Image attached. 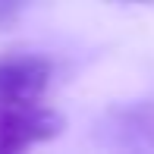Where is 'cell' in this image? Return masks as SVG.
<instances>
[{
    "label": "cell",
    "instance_id": "cell-3",
    "mask_svg": "<svg viewBox=\"0 0 154 154\" xmlns=\"http://www.w3.org/2000/svg\"><path fill=\"white\" fill-rule=\"evenodd\" d=\"M25 10H29V0H0V29L13 25Z\"/></svg>",
    "mask_w": 154,
    "mask_h": 154
},
{
    "label": "cell",
    "instance_id": "cell-2",
    "mask_svg": "<svg viewBox=\"0 0 154 154\" xmlns=\"http://www.w3.org/2000/svg\"><path fill=\"white\" fill-rule=\"evenodd\" d=\"M47 85H51V63L44 57L0 60V113L38 104Z\"/></svg>",
    "mask_w": 154,
    "mask_h": 154
},
{
    "label": "cell",
    "instance_id": "cell-1",
    "mask_svg": "<svg viewBox=\"0 0 154 154\" xmlns=\"http://www.w3.org/2000/svg\"><path fill=\"white\" fill-rule=\"evenodd\" d=\"M66 120L57 110L47 107H19V110H3L0 113V154H16L35 145H44L63 132Z\"/></svg>",
    "mask_w": 154,
    "mask_h": 154
}]
</instances>
